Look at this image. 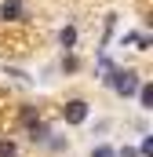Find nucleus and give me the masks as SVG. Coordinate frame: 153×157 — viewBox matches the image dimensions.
Wrapping results in <instances>:
<instances>
[{
    "instance_id": "nucleus-1",
    "label": "nucleus",
    "mask_w": 153,
    "mask_h": 157,
    "mask_svg": "<svg viewBox=\"0 0 153 157\" xmlns=\"http://www.w3.org/2000/svg\"><path fill=\"white\" fill-rule=\"evenodd\" d=\"M110 88H113L117 95H135V88H139V73H131V70H113L110 73Z\"/></svg>"
},
{
    "instance_id": "nucleus-2",
    "label": "nucleus",
    "mask_w": 153,
    "mask_h": 157,
    "mask_svg": "<svg viewBox=\"0 0 153 157\" xmlns=\"http://www.w3.org/2000/svg\"><path fill=\"white\" fill-rule=\"evenodd\" d=\"M62 117H66V124H84V121H88V102H84V99L66 102V106H62Z\"/></svg>"
},
{
    "instance_id": "nucleus-3",
    "label": "nucleus",
    "mask_w": 153,
    "mask_h": 157,
    "mask_svg": "<svg viewBox=\"0 0 153 157\" xmlns=\"http://www.w3.org/2000/svg\"><path fill=\"white\" fill-rule=\"evenodd\" d=\"M0 18H7V22H18V18H26V7H22V0H4V4H0Z\"/></svg>"
},
{
    "instance_id": "nucleus-4",
    "label": "nucleus",
    "mask_w": 153,
    "mask_h": 157,
    "mask_svg": "<svg viewBox=\"0 0 153 157\" xmlns=\"http://www.w3.org/2000/svg\"><path fill=\"white\" fill-rule=\"evenodd\" d=\"M135 91H139V102H142V110H153V88H150V84H139Z\"/></svg>"
},
{
    "instance_id": "nucleus-5",
    "label": "nucleus",
    "mask_w": 153,
    "mask_h": 157,
    "mask_svg": "<svg viewBox=\"0 0 153 157\" xmlns=\"http://www.w3.org/2000/svg\"><path fill=\"white\" fill-rule=\"evenodd\" d=\"M58 40H62V48H73V44H76V29H73V26H66V29L58 33Z\"/></svg>"
},
{
    "instance_id": "nucleus-6",
    "label": "nucleus",
    "mask_w": 153,
    "mask_h": 157,
    "mask_svg": "<svg viewBox=\"0 0 153 157\" xmlns=\"http://www.w3.org/2000/svg\"><path fill=\"white\" fill-rule=\"evenodd\" d=\"M139 157H153V135H146V139H142V150H139Z\"/></svg>"
},
{
    "instance_id": "nucleus-7",
    "label": "nucleus",
    "mask_w": 153,
    "mask_h": 157,
    "mask_svg": "<svg viewBox=\"0 0 153 157\" xmlns=\"http://www.w3.org/2000/svg\"><path fill=\"white\" fill-rule=\"evenodd\" d=\"M47 139V128L44 124H33V143H44Z\"/></svg>"
},
{
    "instance_id": "nucleus-8",
    "label": "nucleus",
    "mask_w": 153,
    "mask_h": 157,
    "mask_svg": "<svg viewBox=\"0 0 153 157\" xmlns=\"http://www.w3.org/2000/svg\"><path fill=\"white\" fill-rule=\"evenodd\" d=\"M91 157H117V150H110V146H95Z\"/></svg>"
},
{
    "instance_id": "nucleus-9",
    "label": "nucleus",
    "mask_w": 153,
    "mask_h": 157,
    "mask_svg": "<svg viewBox=\"0 0 153 157\" xmlns=\"http://www.w3.org/2000/svg\"><path fill=\"white\" fill-rule=\"evenodd\" d=\"M0 157H15V143L4 139V143H0Z\"/></svg>"
},
{
    "instance_id": "nucleus-10",
    "label": "nucleus",
    "mask_w": 153,
    "mask_h": 157,
    "mask_svg": "<svg viewBox=\"0 0 153 157\" xmlns=\"http://www.w3.org/2000/svg\"><path fill=\"white\" fill-rule=\"evenodd\" d=\"M117 157H139V150H131V146H124V150H117Z\"/></svg>"
}]
</instances>
